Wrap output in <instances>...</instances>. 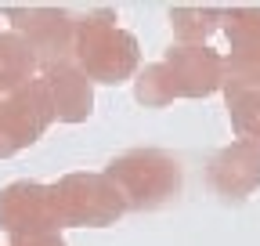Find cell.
Listing matches in <instances>:
<instances>
[{"instance_id": "obj_1", "label": "cell", "mask_w": 260, "mask_h": 246, "mask_svg": "<svg viewBox=\"0 0 260 246\" xmlns=\"http://www.w3.org/2000/svg\"><path fill=\"white\" fill-rule=\"evenodd\" d=\"M76 18V44H73V66L90 83H126L141 69V44L134 33H126L116 8H90Z\"/></svg>"}, {"instance_id": "obj_2", "label": "cell", "mask_w": 260, "mask_h": 246, "mask_svg": "<svg viewBox=\"0 0 260 246\" xmlns=\"http://www.w3.org/2000/svg\"><path fill=\"white\" fill-rule=\"evenodd\" d=\"M126 203V210H162L184 189L181 160L167 148H130L102 170Z\"/></svg>"}, {"instance_id": "obj_3", "label": "cell", "mask_w": 260, "mask_h": 246, "mask_svg": "<svg viewBox=\"0 0 260 246\" xmlns=\"http://www.w3.org/2000/svg\"><path fill=\"white\" fill-rule=\"evenodd\" d=\"M51 199L61 228H109L126 213L119 189L105 174L94 170H76L58 177L51 184Z\"/></svg>"}, {"instance_id": "obj_4", "label": "cell", "mask_w": 260, "mask_h": 246, "mask_svg": "<svg viewBox=\"0 0 260 246\" xmlns=\"http://www.w3.org/2000/svg\"><path fill=\"white\" fill-rule=\"evenodd\" d=\"M11 22V33H18L40 62V73L61 62H73V44H76V18L65 8H8L4 11Z\"/></svg>"}, {"instance_id": "obj_5", "label": "cell", "mask_w": 260, "mask_h": 246, "mask_svg": "<svg viewBox=\"0 0 260 246\" xmlns=\"http://www.w3.org/2000/svg\"><path fill=\"white\" fill-rule=\"evenodd\" d=\"M51 123H54V109H51V98L40 76L25 83L22 90H15V95L0 98V160L37 145Z\"/></svg>"}, {"instance_id": "obj_6", "label": "cell", "mask_w": 260, "mask_h": 246, "mask_svg": "<svg viewBox=\"0 0 260 246\" xmlns=\"http://www.w3.org/2000/svg\"><path fill=\"white\" fill-rule=\"evenodd\" d=\"M0 228L11 239L61 232L58 210H54V199H51V184L15 181L8 189H0Z\"/></svg>"}, {"instance_id": "obj_7", "label": "cell", "mask_w": 260, "mask_h": 246, "mask_svg": "<svg viewBox=\"0 0 260 246\" xmlns=\"http://www.w3.org/2000/svg\"><path fill=\"white\" fill-rule=\"evenodd\" d=\"M162 62L174 73L177 98H210L224 90V54L210 44H170Z\"/></svg>"}, {"instance_id": "obj_8", "label": "cell", "mask_w": 260, "mask_h": 246, "mask_svg": "<svg viewBox=\"0 0 260 246\" xmlns=\"http://www.w3.org/2000/svg\"><path fill=\"white\" fill-rule=\"evenodd\" d=\"M206 184L220 203H242L260 189V148L246 141H232L213 152L206 163Z\"/></svg>"}, {"instance_id": "obj_9", "label": "cell", "mask_w": 260, "mask_h": 246, "mask_svg": "<svg viewBox=\"0 0 260 246\" xmlns=\"http://www.w3.org/2000/svg\"><path fill=\"white\" fill-rule=\"evenodd\" d=\"M40 83L51 98L54 119L61 123H83L94 112V83L73 66V62H61L40 73Z\"/></svg>"}, {"instance_id": "obj_10", "label": "cell", "mask_w": 260, "mask_h": 246, "mask_svg": "<svg viewBox=\"0 0 260 246\" xmlns=\"http://www.w3.org/2000/svg\"><path fill=\"white\" fill-rule=\"evenodd\" d=\"M37 76H40V62L32 54V47L18 33H11V29L0 33V98L22 90Z\"/></svg>"}, {"instance_id": "obj_11", "label": "cell", "mask_w": 260, "mask_h": 246, "mask_svg": "<svg viewBox=\"0 0 260 246\" xmlns=\"http://www.w3.org/2000/svg\"><path fill=\"white\" fill-rule=\"evenodd\" d=\"M170 29L177 44H206L217 29L224 25V8L210 4H177L170 8Z\"/></svg>"}, {"instance_id": "obj_12", "label": "cell", "mask_w": 260, "mask_h": 246, "mask_svg": "<svg viewBox=\"0 0 260 246\" xmlns=\"http://www.w3.org/2000/svg\"><path fill=\"white\" fill-rule=\"evenodd\" d=\"M134 98L145 109H167L170 102H177L174 73L167 69V62H152V66L138 69V76H134Z\"/></svg>"}, {"instance_id": "obj_13", "label": "cell", "mask_w": 260, "mask_h": 246, "mask_svg": "<svg viewBox=\"0 0 260 246\" xmlns=\"http://www.w3.org/2000/svg\"><path fill=\"white\" fill-rule=\"evenodd\" d=\"M224 105H228V119H232L235 138L260 148V90H235V95H224Z\"/></svg>"}, {"instance_id": "obj_14", "label": "cell", "mask_w": 260, "mask_h": 246, "mask_svg": "<svg viewBox=\"0 0 260 246\" xmlns=\"http://www.w3.org/2000/svg\"><path fill=\"white\" fill-rule=\"evenodd\" d=\"M260 90V47H228L224 54V95Z\"/></svg>"}, {"instance_id": "obj_15", "label": "cell", "mask_w": 260, "mask_h": 246, "mask_svg": "<svg viewBox=\"0 0 260 246\" xmlns=\"http://www.w3.org/2000/svg\"><path fill=\"white\" fill-rule=\"evenodd\" d=\"M224 37L228 47H260V8L239 4V8H224Z\"/></svg>"}, {"instance_id": "obj_16", "label": "cell", "mask_w": 260, "mask_h": 246, "mask_svg": "<svg viewBox=\"0 0 260 246\" xmlns=\"http://www.w3.org/2000/svg\"><path fill=\"white\" fill-rule=\"evenodd\" d=\"M11 246H65L61 232L54 235H29V239H11Z\"/></svg>"}]
</instances>
